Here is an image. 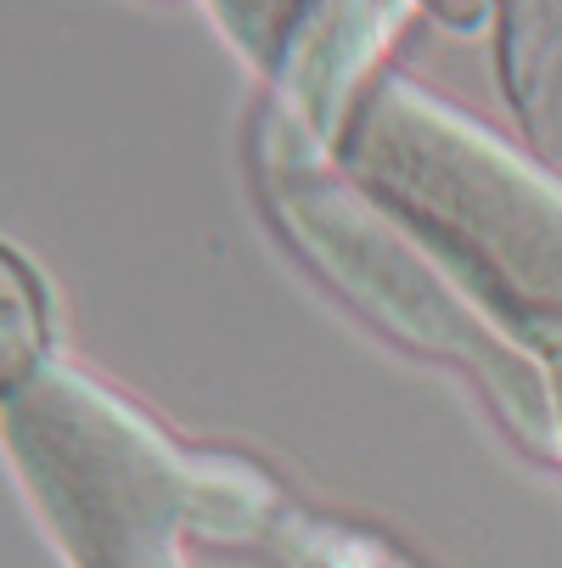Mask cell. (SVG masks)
Returning <instances> with one entry per match:
<instances>
[{
    "mask_svg": "<svg viewBox=\"0 0 562 568\" xmlns=\"http://www.w3.org/2000/svg\"><path fill=\"white\" fill-rule=\"evenodd\" d=\"M333 152L484 304L501 298L523 327L562 321V175L406 73L371 79Z\"/></svg>",
    "mask_w": 562,
    "mask_h": 568,
    "instance_id": "1",
    "label": "cell"
},
{
    "mask_svg": "<svg viewBox=\"0 0 562 568\" xmlns=\"http://www.w3.org/2000/svg\"><path fill=\"white\" fill-rule=\"evenodd\" d=\"M0 445L73 568H186L181 529H248L265 501L248 467L181 450L73 361L0 405Z\"/></svg>",
    "mask_w": 562,
    "mask_h": 568,
    "instance_id": "2",
    "label": "cell"
},
{
    "mask_svg": "<svg viewBox=\"0 0 562 568\" xmlns=\"http://www.w3.org/2000/svg\"><path fill=\"white\" fill-rule=\"evenodd\" d=\"M270 197L282 203L298 242L320 260V271L355 304H366L382 333L417 344L422 355H456L461 366H472L507 428L534 456H562L551 366L529 344H518L501 327V315L472 287H461V276L439 254H428L406 225L388 220L349 181L320 175L315 146L287 152V175Z\"/></svg>",
    "mask_w": 562,
    "mask_h": 568,
    "instance_id": "3",
    "label": "cell"
},
{
    "mask_svg": "<svg viewBox=\"0 0 562 568\" xmlns=\"http://www.w3.org/2000/svg\"><path fill=\"white\" fill-rule=\"evenodd\" d=\"M406 12L411 7H214L219 29L282 85L293 124L315 146L338 141Z\"/></svg>",
    "mask_w": 562,
    "mask_h": 568,
    "instance_id": "4",
    "label": "cell"
},
{
    "mask_svg": "<svg viewBox=\"0 0 562 568\" xmlns=\"http://www.w3.org/2000/svg\"><path fill=\"white\" fill-rule=\"evenodd\" d=\"M51 344H57V310L45 276L12 242H0V405L23 394L57 361Z\"/></svg>",
    "mask_w": 562,
    "mask_h": 568,
    "instance_id": "5",
    "label": "cell"
},
{
    "mask_svg": "<svg viewBox=\"0 0 562 568\" xmlns=\"http://www.w3.org/2000/svg\"><path fill=\"white\" fill-rule=\"evenodd\" d=\"M529 349L551 366V388H556V423H562V321H540V327H529Z\"/></svg>",
    "mask_w": 562,
    "mask_h": 568,
    "instance_id": "6",
    "label": "cell"
}]
</instances>
